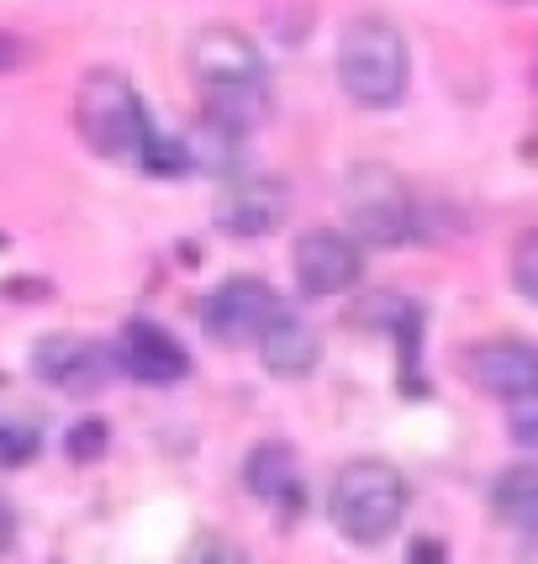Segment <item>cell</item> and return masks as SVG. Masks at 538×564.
I'll return each instance as SVG.
<instances>
[{"mask_svg": "<svg viewBox=\"0 0 538 564\" xmlns=\"http://www.w3.org/2000/svg\"><path fill=\"white\" fill-rule=\"evenodd\" d=\"M191 74H196V96L206 117H222L233 127H254L269 117V64L254 48V37L238 26H201L191 37Z\"/></svg>", "mask_w": 538, "mask_h": 564, "instance_id": "1", "label": "cell"}, {"mask_svg": "<svg viewBox=\"0 0 538 564\" xmlns=\"http://www.w3.org/2000/svg\"><path fill=\"white\" fill-rule=\"evenodd\" d=\"M407 79H412V53L407 37L391 17H354L338 32V90L365 111H391L407 96Z\"/></svg>", "mask_w": 538, "mask_h": 564, "instance_id": "2", "label": "cell"}, {"mask_svg": "<svg viewBox=\"0 0 538 564\" xmlns=\"http://www.w3.org/2000/svg\"><path fill=\"white\" fill-rule=\"evenodd\" d=\"M407 517V480L386 459H348L327 486V522L354 549H380Z\"/></svg>", "mask_w": 538, "mask_h": 564, "instance_id": "3", "label": "cell"}, {"mask_svg": "<svg viewBox=\"0 0 538 564\" xmlns=\"http://www.w3.org/2000/svg\"><path fill=\"white\" fill-rule=\"evenodd\" d=\"M74 132L100 159H138L148 132V111L132 79L117 69H90L74 90Z\"/></svg>", "mask_w": 538, "mask_h": 564, "instance_id": "4", "label": "cell"}, {"mask_svg": "<svg viewBox=\"0 0 538 564\" xmlns=\"http://www.w3.org/2000/svg\"><path fill=\"white\" fill-rule=\"evenodd\" d=\"M343 212L365 248H407L417 238V200L391 164H354L343 174Z\"/></svg>", "mask_w": 538, "mask_h": 564, "instance_id": "5", "label": "cell"}, {"mask_svg": "<svg viewBox=\"0 0 538 564\" xmlns=\"http://www.w3.org/2000/svg\"><path fill=\"white\" fill-rule=\"evenodd\" d=\"M291 274H295V291L306 301H327V295L354 291L359 274H365V243L338 232V227H306L295 238Z\"/></svg>", "mask_w": 538, "mask_h": 564, "instance_id": "6", "label": "cell"}, {"mask_svg": "<svg viewBox=\"0 0 538 564\" xmlns=\"http://www.w3.org/2000/svg\"><path fill=\"white\" fill-rule=\"evenodd\" d=\"M291 217V185L275 174H227V185L212 200V221L227 238H269Z\"/></svg>", "mask_w": 538, "mask_h": 564, "instance_id": "7", "label": "cell"}, {"mask_svg": "<svg viewBox=\"0 0 538 564\" xmlns=\"http://www.w3.org/2000/svg\"><path fill=\"white\" fill-rule=\"evenodd\" d=\"M275 312H280V295H275L269 280H259V274H227V280L212 285L206 301H201V327H206L217 344L238 348V344H254Z\"/></svg>", "mask_w": 538, "mask_h": 564, "instance_id": "8", "label": "cell"}, {"mask_svg": "<svg viewBox=\"0 0 538 564\" xmlns=\"http://www.w3.org/2000/svg\"><path fill=\"white\" fill-rule=\"evenodd\" d=\"M32 369H37L43 386H53L64 395H100L122 365H117V348L96 344V338L53 333V338H43L32 348Z\"/></svg>", "mask_w": 538, "mask_h": 564, "instance_id": "9", "label": "cell"}, {"mask_svg": "<svg viewBox=\"0 0 538 564\" xmlns=\"http://www.w3.org/2000/svg\"><path fill=\"white\" fill-rule=\"evenodd\" d=\"M465 380L491 401H523L538 391V348L523 338H481L460 354Z\"/></svg>", "mask_w": 538, "mask_h": 564, "instance_id": "10", "label": "cell"}, {"mask_svg": "<svg viewBox=\"0 0 538 564\" xmlns=\"http://www.w3.org/2000/svg\"><path fill=\"white\" fill-rule=\"evenodd\" d=\"M117 365H122L127 380H138L148 391H170L180 380H191V354L174 338L170 327L148 317H132L117 338Z\"/></svg>", "mask_w": 538, "mask_h": 564, "instance_id": "11", "label": "cell"}, {"mask_svg": "<svg viewBox=\"0 0 538 564\" xmlns=\"http://www.w3.org/2000/svg\"><path fill=\"white\" fill-rule=\"evenodd\" d=\"M365 327L391 333L396 344V391L401 395H428V369H422V306L401 291H375L359 306Z\"/></svg>", "mask_w": 538, "mask_h": 564, "instance_id": "12", "label": "cell"}, {"mask_svg": "<svg viewBox=\"0 0 538 564\" xmlns=\"http://www.w3.org/2000/svg\"><path fill=\"white\" fill-rule=\"evenodd\" d=\"M254 348H259V365H265L275 380H301V375H312L322 359L318 327L306 317H295V312H286V306L269 317V327L254 338Z\"/></svg>", "mask_w": 538, "mask_h": 564, "instance_id": "13", "label": "cell"}, {"mask_svg": "<svg viewBox=\"0 0 538 564\" xmlns=\"http://www.w3.org/2000/svg\"><path fill=\"white\" fill-rule=\"evenodd\" d=\"M244 491L269 501V507H295L301 501V469H295V448L280 438L254 443L244 454Z\"/></svg>", "mask_w": 538, "mask_h": 564, "instance_id": "14", "label": "cell"}, {"mask_svg": "<svg viewBox=\"0 0 538 564\" xmlns=\"http://www.w3.org/2000/svg\"><path fill=\"white\" fill-rule=\"evenodd\" d=\"M486 501H491V517H496L502 528H513L517 539L538 549V465L502 469V475L491 480Z\"/></svg>", "mask_w": 538, "mask_h": 564, "instance_id": "15", "label": "cell"}, {"mask_svg": "<svg viewBox=\"0 0 538 564\" xmlns=\"http://www.w3.org/2000/svg\"><path fill=\"white\" fill-rule=\"evenodd\" d=\"M244 143H248V127H233V122H222V117H206V111H201L196 132L185 138V148H191V174H217V180L238 174L244 170Z\"/></svg>", "mask_w": 538, "mask_h": 564, "instance_id": "16", "label": "cell"}, {"mask_svg": "<svg viewBox=\"0 0 538 564\" xmlns=\"http://www.w3.org/2000/svg\"><path fill=\"white\" fill-rule=\"evenodd\" d=\"M143 174L153 180H180V174H191V148L185 138H174V132H159V127L148 122L143 132V148H138V159H132Z\"/></svg>", "mask_w": 538, "mask_h": 564, "instance_id": "17", "label": "cell"}, {"mask_svg": "<svg viewBox=\"0 0 538 564\" xmlns=\"http://www.w3.org/2000/svg\"><path fill=\"white\" fill-rule=\"evenodd\" d=\"M106 448H111V427H106L100 417H79L69 433H64V454H69V465H96Z\"/></svg>", "mask_w": 538, "mask_h": 564, "instance_id": "18", "label": "cell"}, {"mask_svg": "<svg viewBox=\"0 0 538 564\" xmlns=\"http://www.w3.org/2000/svg\"><path fill=\"white\" fill-rule=\"evenodd\" d=\"M43 448V433L32 422H0V469H22L37 459Z\"/></svg>", "mask_w": 538, "mask_h": 564, "instance_id": "19", "label": "cell"}, {"mask_svg": "<svg viewBox=\"0 0 538 564\" xmlns=\"http://www.w3.org/2000/svg\"><path fill=\"white\" fill-rule=\"evenodd\" d=\"M513 291L528 306H538V227H528L513 243Z\"/></svg>", "mask_w": 538, "mask_h": 564, "instance_id": "20", "label": "cell"}, {"mask_svg": "<svg viewBox=\"0 0 538 564\" xmlns=\"http://www.w3.org/2000/svg\"><path fill=\"white\" fill-rule=\"evenodd\" d=\"M507 438L517 448H538V391L507 406Z\"/></svg>", "mask_w": 538, "mask_h": 564, "instance_id": "21", "label": "cell"}, {"mask_svg": "<svg viewBox=\"0 0 538 564\" xmlns=\"http://www.w3.org/2000/svg\"><path fill=\"white\" fill-rule=\"evenodd\" d=\"M26 58H32V48H26L17 32H0V74H11V69H22Z\"/></svg>", "mask_w": 538, "mask_h": 564, "instance_id": "22", "label": "cell"}, {"mask_svg": "<svg viewBox=\"0 0 538 564\" xmlns=\"http://www.w3.org/2000/svg\"><path fill=\"white\" fill-rule=\"evenodd\" d=\"M17 549V507L0 496V554H11Z\"/></svg>", "mask_w": 538, "mask_h": 564, "instance_id": "23", "label": "cell"}, {"mask_svg": "<svg viewBox=\"0 0 538 564\" xmlns=\"http://www.w3.org/2000/svg\"><path fill=\"white\" fill-rule=\"evenodd\" d=\"M407 560H417V564H439V560H443V543H439V539H417L412 549H407Z\"/></svg>", "mask_w": 538, "mask_h": 564, "instance_id": "24", "label": "cell"}]
</instances>
